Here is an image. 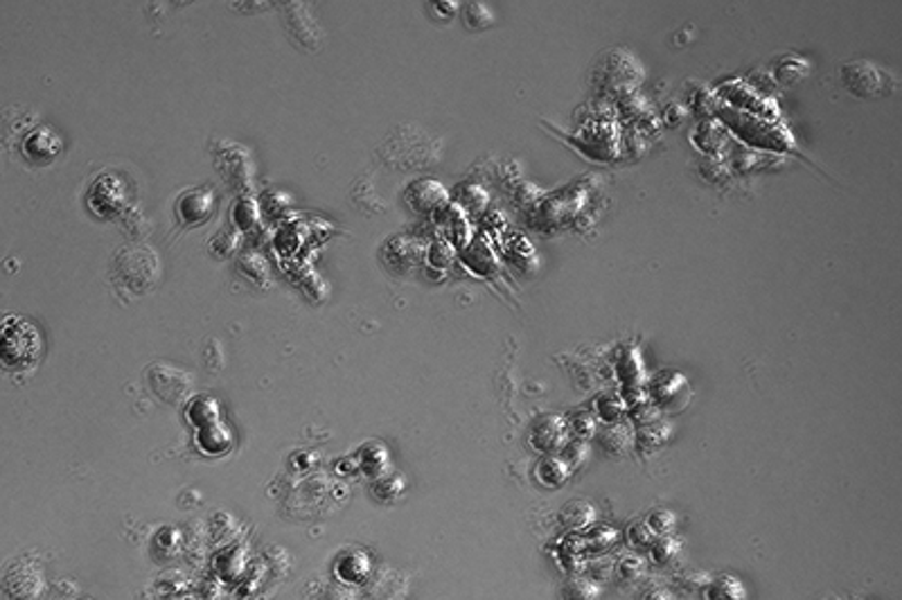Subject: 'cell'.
<instances>
[{
  "mask_svg": "<svg viewBox=\"0 0 902 600\" xmlns=\"http://www.w3.org/2000/svg\"><path fill=\"white\" fill-rule=\"evenodd\" d=\"M41 357L44 339L35 323L23 316H8L0 323V369L8 373H27Z\"/></svg>",
  "mask_w": 902,
  "mask_h": 600,
  "instance_id": "1",
  "label": "cell"
},
{
  "mask_svg": "<svg viewBox=\"0 0 902 600\" xmlns=\"http://www.w3.org/2000/svg\"><path fill=\"white\" fill-rule=\"evenodd\" d=\"M844 86L857 97H882L893 91V77L871 61H853L842 69Z\"/></svg>",
  "mask_w": 902,
  "mask_h": 600,
  "instance_id": "2",
  "label": "cell"
}]
</instances>
